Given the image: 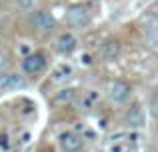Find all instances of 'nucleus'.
<instances>
[{"label": "nucleus", "mask_w": 158, "mask_h": 152, "mask_svg": "<svg viewBox=\"0 0 158 152\" xmlns=\"http://www.w3.org/2000/svg\"><path fill=\"white\" fill-rule=\"evenodd\" d=\"M144 2H150V0H144Z\"/></svg>", "instance_id": "nucleus-20"}, {"label": "nucleus", "mask_w": 158, "mask_h": 152, "mask_svg": "<svg viewBox=\"0 0 158 152\" xmlns=\"http://www.w3.org/2000/svg\"><path fill=\"white\" fill-rule=\"evenodd\" d=\"M80 62L84 64V66H88V64L92 62V60H90V54H82V56H80Z\"/></svg>", "instance_id": "nucleus-17"}, {"label": "nucleus", "mask_w": 158, "mask_h": 152, "mask_svg": "<svg viewBox=\"0 0 158 152\" xmlns=\"http://www.w3.org/2000/svg\"><path fill=\"white\" fill-rule=\"evenodd\" d=\"M26 84L22 76L18 74H12V72H6V70H0V90H16V88H22Z\"/></svg>", "instance_id": "nucleus-5"}, {"label": "nucleus", "mask_w": 158, "mask_h": 152, "mask_svg": "<svg viewBox=\"0 0 158 152\" xmlns=\"http://www.w3.org/2000/svg\"><path fill=\"white\" fill-rule=\"evenodd\" d=\"M72 66L70 64H58L56 68H54V72H52V82L54 84H62V82H66L68 78H72Z\"/></svg>", "instance_id": "nucleus-9"}, {"label": "nucleus", "mask_w": 158, "mask_h": 152, "mask_svg": "<svg viewBox=\"0 0 158 152\" xmlns=\"http://www.w3.org/2000/svg\"><path fill=\"white\" fill-rule=\"evenodd\" d=\"M74 96H76V90L74 88H64V90H60V92L56 94L54 100H56L58 104H68V102L74 100Z\"/></svg>", "instance_id": "nucleus-11"}, {"label": "nucleus", "mask_w": 158, "mask_h": 152, "mask_svg": "<svg viewBox=\"0 0 158 152\" xmlns=\"http://www.w3.org/2000/svg\"><path fill=\"white\" fill-rule=\"evenodd\" d=\"M20 52H22L24 56H28V52H30V46H28V44H22V46H20Z\"/></svg>", "instance_id": "nucleus-18"}, {"label": "nucleus", "mask_w": 158, "mask_h": 152, "mask_svg": "<svg viewBox=\"0 0 158 152\" xmlns=\"http://www.w3.org/2000/svg\"><path fill=\"white\" fill-rule=\"evenodd\" d=\"M76 44H78V40H76V36H74L72 32H62V34L58 36V40H56V48H58V52H62V54L74 52L76 50Z\"/></svg>", "instance_id": "nucleus-8"}, {"label": "nucleus", "mask_w": 158, "mask_h": 152, "mask_svg": "<svg viewBox=\"0 0 158 152\" xmlns=\"http://www.w3.org/2000/svg\"><path fill=\"white\" fill-rule=\"evenodd\" d=\"M8 62H10V58H8V52H6V50H0V70H4V68L8 66Z\"/></svg>", "instance_id": "nucleus-14"}, {"label": "nucleus", "mask_w": 158, "mask_h": 152, "mask_svg": "<svg viewBox=\"0 0 158 152\" xmlns=\"http://www.w3.org/2000/svg\"><path fill=\"white\" fill-rule=\"evenodd\" d=\"M42 152H52V150H42Z\"/></svg>", "instance_id": "nucleus-19"}, {"label": "nucleus", "mask_w": 158, "mask_h": 152, "mask_svg": "<svg viewBox=\"0 0 158 152\" xmlns=\"http://www.w3.org/2000/svg\"><path fill=\"white\" fill-rule=\"evenodd\" d=\"M30 22L34 24V28H36L38 32H42V34H48V32L54 30V18L48 14V12H44V10L32 12Z\"/></svg>", "instance_id": "nucleus-2"}, {"label": "nucleus", "mask_w": 158, "mask_h": 152, "mask_svg": "<svg viewBox=\"0 0 158 152\" xmlns=\"http://www.w3.org/2000/svg\"><path fill=\"white\" fill-rule=\"evenodd\" d=\"M0 146H2L4 150H8V136L6 134H0Z\"/></svg>", "instance_id": "nucleus-16"}, {"label": "nucleus", "mask_w": 158, "mask_h": 152, "mask_svg": "<svg viewBox=\"0 0 158 152\" xmlns=\"http://www.w3.org/2000/svg\"><path fill=\"white\" fill-rule=\"evenodd\" d=\"M44 66H46V58L42 54H38V52L24 56V60H22V70L26 74H38V72L44 70Z\"/></svg>", "instance_id": "nucleus-4"}, {"label": "nucleus", "mask_w": 158, "mask_h": 152, "mask_svg": "<svg viewBox=\"0 0 158 152\" xmlns=\"http://www.w3.org/2000/svg\"><path fill=\"white\" fill-rule=\"evenodd\" d=\"M150 112H152L154 118H158V94H154L152 100H150Z\"/></svg>", "instance_id": "nucleus-13"}, {"label": "nucleus", "mask_w": 158, "mask_h": 152, "mask_svg": "<svg viewBox=\"0 0 158 152\" xmlns=\"http://www.w3.org/2000/svg\"><path fill=\"white\" fill-rule=\"evenodd\" d=\"M96 100H98V94L94 92V90H90V92L86 94V98L82 100V106H84V108H92V104H94Z\"/></svg>", "instance_id": "nucleus-12"}, {"label": "nucleus", "mask_w": 158, "mask_h": 152, "mask_svg": "<svg viewBox=\"0 0 158 152\" xmlns=\"http://www.w3.org/2000/svg\"><path fill=\"white\" fill-rule=\"evenodd\" d=\"M108 96H110L112 102L122 104V102H126L128 96H130V86L122 80H112L110 84H108Z\"/></svg>", "instance_id": "nucleus-1"}, {"label": "nucleus", "mask_w": 158, "mask_h": 152, "mask_svg": "<svg viewBox=\"0 0 158 152\" xmlns=\"http://www.w3.org/2000/svg\"><path fill=\"white\" fill-rule=\"evenodd\" d=\"M16 2H18V6H22V8H30L36 0H16Z\"/></svg>", "instance_id": "nucleus-15"}, {"label": "nucleus", "mask_w": 158, "mask_h": 152, "mask_svg": "<svg viewBox=\"0 0 158 152\" xmlns=\"http://www.w3.org/2000/svg\"><path fill=\"white\" fill-rule=\"evenodd\" d=\"M124 124L130 128H142L144 126V110L140 104H134L124 116Z\"/></svg>", "instance_id": "nucleus-6"}, {"label": "nucleus", "mask_w": 158, "mask_h": 152, "mask_svg": "<svg viewBox=\"0 0 158 152\" xmlns=\"http://www.w3.org/2000/svg\"><path fill=\"white\" fill-rule=\"evenodd\" d=\"M90 22V12L86 6H72L68 10V24L74 28H84Z\"/></svg>", "instance_id": "nucleus-3"}, {"label": "nucleus", "mask_w": 158, "mask_h": 152, "mask_svg": "<svg viewBox=\"0 0 158 152\" xmlns=\"http://www.w3.org/2000/svg\"><path fill=\"white\" fill-rule=\"evenodd\" d=\"M120 52V44L118 42H104L100 46V56L104 60H114Z\"/></svg>", "instance_id": "nucleus-10"}, {"label": "nucleus", "mask_w": 158, "mask_h": 152, "mask_svg": "<svg viewBox=\"0 0 158 152\" xmlns=\"http://www.w3.org/2000/svg\"><path fill=\"white\" fill-rule=\"evenodd\" d=\"M60 146L64 152H78L82 148V138L76 132H64L60 134Z\"/></svg>", "instance_id": "nucleus-7"}]
</instances>
